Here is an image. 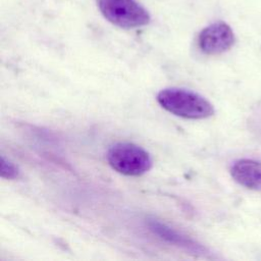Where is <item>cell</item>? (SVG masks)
Segmentation results:
<instances>
[{
    "label": "cell",
    "instance_id": "1",
    "mask_svg": "<svg viewBox=\"0 0 261 261\" xmlns=\"http://www.w3.org/2000/svg\"><path fill=\"white\" fill-rule=\"evenodd\" d=\"M156 99L165 110L185 118L203 119L214 113V107L207 99L186 89H164L158 93Z\"/></svg>",
    "mask_w": 261,
    "mask_h": 261
},
{
    "label": "cell",
    "instance_id": "2",
    "mask_svg": "<svg viewBox=\"0 0 261 261\" xmlns=\"http://www.w3.org/2000/svg\"><path fill=\"white\" fill-rule=\"evenodd\" d=\"M109 165L117 172L137 176L142 175L152 167L150 154L142 147L132 143H116L107 152Z\"/></svg>",
    "mask_w": 261,
    "mask_h": 261
},
{
    "label": "cell",
    "instance_id": "3",
    "mask_svg": "<svg viewBox=\"0 0 261 261\" xmlns=\"http://www.w3.org/2000/svg\"><path fill=\"white\" fill-rule=\"evenodd\" d=\"M104 17L122 29L146 25L150 21L148 11L136 0H98Z\"/></svg>",
    "mask_w": 261,
    "mask_h": 261
},
{
    "label": "cell",
    "instance_id": "4",
    "mask_svg": "<svg viewBox=\"0 0 261 261\" xmlns=\"http://www.w3.org/2000/svg\"><path fill=\"white\" fill-rule=\"evenodd\" d=\"M234 43V35L228 24L222 21L214 22L201 31L198 45L202 52L216 55L227 51Z\"/></svg>",
    "mask_w": 261,
    "mask_h": 261
},
{
    "label": "cell",
    "instance_id": "5",
    "mask_svg": "<svg viewBox=\"0 0 261 261\" xmlns=\"http://www.w3.org/2000/svg\"><path fill=\"white\" fill-rule=\"evenodd\" d=\"M230 174L241 186L261 191V162L252 159L238 160L231 166Z\"/></svg>",
    "mask_w": 261,
    "mask_h": 261
},
{
    "label": "cell",
    "instance_id": "6",
    "mask_svg": "<svg viewBox=\"0 0 261 261\" xmlns=\"http://www.w3.org/2000/svg\"><path fill=\"white\" fill-rule=\"evenodd\" d=\"M149 226L150 228L156 233L158 234L160 238H162L163 240L175 244L177 246L184 247L190 251H194V252H202L203 248L196 244L193 240L186 238L185 236H181L180 233H178L176 230L170 228L169 226L165 225L164 223L157 221L155 219L150 220L149 222Z\"/></svg>",
    "mask_w": 261,
    "mask_h": 261
},
{
    "label": "cell",
    "instance_id": "7",
    "mask_svg": "<svg viewBox=\"0 0 261 261\" xmlns=\"http://www.w3.org/2000/svg\"><path fill=\"white\" fill-rule=\"evenodd\" d=\"M18 174L19 171L17 166H15L4 156H1V176L7 179H15L18 177Z\"/></svg>",
    "mask_w": 261,
    "mask_h": 261
}]
</instances>
